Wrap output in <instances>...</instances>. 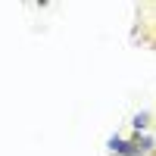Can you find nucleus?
<instances>
[{
  "label": "nucleus",
  "instance_id": "obj_2",
  "mask_svg": "<svg viewBox=\"0 0 156 156\" xmlns=\"http://www.w3.org/2000/svg\"><path fill=\"white\" fill-rule=\"evenodd\" d=\"M147 122H150V115H147V112H137L131 125H134V128H137V131H140V128H147Z\"/></svg>",
  "mask_w": 156,
  "mask_h": 156
},
{
  "label": "nucleus",
  "instance_id": "obj_1",
  "mask_svg": "<svg viewBox=\"0 0 156 156\" xmlns=\"http://www.w3.org/2000/svg\"><path fill=\"white\" fill-rule=\"evenodd\" d=\"M109 150L112 153H122V156H140V150L134 144H128V140H122V137H112L109 140Z\"/></svg>",
  "mask_w": 156,
  "mask_h": 156
}]
</instances>
